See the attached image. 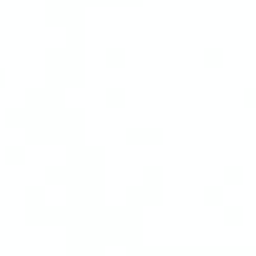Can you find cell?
<instances>
[{"label": "cell", "instance_id": "obj_21", "mask_svg": "<svg viewBox=\"0 0 256 256\" xmlns=\"http://www.w3.org/2000/svg\"><path fill=\"white\" fill-rule=\"evenodd\" d=\"M6 76H8L6 68H0V88H6Z\"/></svg>", "mask_w": 256, "mask_h": 256}, {"label": "cell", "instance_id": "obj_17", "mask_svg": "<svg viewBox=\"0 0 256 256\" xmlns=\"http://www.w3.org/2000/svg\"><path fill=\"white\" fill-rule=\"evenodd\" d=\"M241 176H244V171H241L238 166H226V168H224V181H226V184H231V186L241 184V181H244Z\"/></svg>", "mask_w": 256, "mask_h": 256}, {"label": "cell", "instance_id": "obj_12", "mask_svg": "<svg viewBox=\"0 0 256 256\" xmlns=\"http://www.w3.org/2000/svg\"><path fill=\"white\" fill-rule=\"evenodd\" d=\"M128 93H126V88H106V93H103V103H106V108H126V103H128V98H126Z\"/></svg>", "mask_w": 256, "mask_h": 256}, {"label": "cell", "instance_id": "obj_20", "mask_svg": "<svg viewBox=\"0 0 256 256\" xmlns=\"http://www.w3.org/2000/svg\"><path fill=\"white\" fill-rule=\"evenodd\" d=\"M246 106H256V90H246Z\"/></svg>", "mask_w": 256, "mask_h": 256}, {"label": "cell", "instance_id": "obj_8", "mask_svg": "<svg viewBox=\"0 0 256 256\" xmlns=\"http://www.w3.org/2000/svg\"><path fill=\"white\" fill-rule=\"evenodd\" d=\"M123 138L128 146H161L164 131L161 128H126Z\"/></svg>", "mask_w": 256, "mask_h": 256}, {"label": "cell", "instance_id": "obj_13", "mask_svg": "<svg viewBox=\"0 0 256 256\" xmlns=\"http://www.w3.org/2000/svg\"><path fill=\"white\" fill-rule=\"evenodd\" d=\"M126 56H128V50L123 46H108L106 48V66L108 68H123L126 66Z\"/></svg>", "mask_w": 256, "mask_h": 256}, {"label": "cell", "instance_id": "obj_15", "mask_svg": "<svg viewBox=\"0 0 256 256\" xmlns=\"http://www.w3.org/2000/svg\"><path fill=\"white\" fill-rule=\"evenodd\" d=\"M221 201H224L221 186H204V204L206 206H218Z\"/></svg>", "mask_w": 256, "mask_h": 256}, {"label": "cell", "instance_id": "obj_1", "mask_svg": "<svg viewBox=\"0 0 256 256\" xmlns=\"http://www.w3.org/2000/svg\"><path fill=\"white\" fill-rule=\"evenodd\" d=\"M28 146H73L86 144V108H63L48 118H30L26 128Z\"/></svg>", "mask_w": 256, "mask_h": 256}, {"label": "cell", "instance_id": "obj_16", "mask_svg": "<svg viewBox=\"0 0 256 256\" xmlns=\"http://www.w3.org/2000/svg\"><path fill=\"white\" fill-rule=\"evenodd\" d=\"M241 216H244L241 206H226V208H224V224H231V226H234V224H241V221H244Z\"/></svg>", "mask_w": 256, "mask_h": 256}, {"label": "cell", "instance_id": "obj_3", "mask_svg": "<svg viewBox=\"0 0 256 256\" xmlns=\"http://www.w3.org/2000/svg\"><path fill=\"white\" fill-rule=\"evenodd\" d=\"M66 168L70 178H106V146L73 144L66 148Z\"/></svg>", "mask_w": 256, "mask_h": 256}, {"label": "cell", "instance_id": "obj_7", "mask_svg": "<svg viewBox=\"0 0 256 256\" xmlns=\"http://www.w3.org/2000/svg\"><path fill=\"white\" fill-rule=\"evenodd\" d=\"M30 118H48L66 108V90L56 86H40V88H26V106Z\"/></svg>", "mask_w": 256, "mask_h": 256}, {"label": "cell", "instance_id": "obj_5", "mask_svg": "<svg viewBox=\"0 0 256 256\" xmlns=\"http://www.w3.org/2000/svg\"><path fill=\"white\" fill-rule=\"evenodd\" d=\"M86 13L83 0H46L48 26L66 28V36H86Z\"/></svg>", "mask_w": 256, "mask_h": 256}, {"label": "cell", "instance_id": "obj_6", "mask_svg": "<svg viewBox=\"0 0 256 256\" xmlns=\"http://www.w3.org/2000/svg\"><path fill=\"white\" fill-rule=\"evenodd\" d=\"M144 184L126 188V204L128 206H161L164 204V166H144L141 171Z\"/></svg>", "mask_w": 256, "mask_h": 256}, {"label": "cell", "instance_id": "obj_14", "mask_svg": "<svg viewBox=\"0 0 256 256\" xmlns=\"http://www.w3.org/2000/svg\"><path fill=\"white\" fill-rule=\"evenodd\" d=\"M3 158H6L8 166H26V161H28V158H26V146H18V144L6 146Z\"/></svg>", "mask_w": 256, "mask_h": 256}, {"label": "cell", "instance_id": "obj_19", "mask_svg": "<svg viewBox=\"0 0 256 256\" xmlns=\"http://www.w3.org/2000/svg\"><path fill=\"white\" fill-rule=\"evenodd\" d=\"M83 3L90 8V6H134V3H141V0H83Z\"/></svg>", "mask_w": 256, "mask_h": 256}, {"label": "cell", "instance_id": "obj_4", "mask_svg": "<svg viewBox=\"0 0 256 256\" xmlns=\"http://www.w3.org/2000/svg\"><path fill=\"white\" fill-rule=\"evenodd\" d=\"M70 211L46 201V186H26V224L28 226H68Z\"/></svg>", "mask_w": 256, "mask_h": 256}, {"label": "cell", "instance_id": "obj_18", "mask_svg": "<svg viewBox=\"0 0 256 256\" xmlns=\"http://www.w3.org/2000/svg\"><path fill=\"white\" fill-rule=\"evenodd\" d=\"M221 56H224V50L221 48H204V58H206V66H221Z\"/></svg>", "mask_w": 256, "mask_h": 256}, {"label": "cell", "instance_id": "obj_10", "mask_svg": "<svg viewBox=\"0 0 256 256\" xmlns=\"http://www.w3.org/2000/svg\"><path fill=\"white\" fill-rule=\"evenodd\" d=\"M3 118H6V128H23L26 131L30 123V116L26 108H6Z\"/></svg>", "mask_w": 256, "mask_h": 256}, {"label": "cell", "instance_id": "obj_2", "mask_svg": "<svg viewBox=\"0 0 256 256\" xmlns=\"http://www.w3.org/2000/svg\"><path fill=\"white\" fill-rule=\"evenodd\" d=\"M46 83L56 88H86V46L63 43L46 48Z\"/></svg>", "mask_w": 256, "mask_h": 256}, {"label": "cell", "instance_id": "obj_9", "mask_svg": "<svg viewBox=\"0 0 256 256\" xmlns=\"http://www.w3.org/2000/svg\"><path fill=\"white\" fill-rule=\"evenodd\" d=\"M66 256H106V246L96 241L66 238Z\"/></svg>", "mask_w": 256, "mask_h": 256}, {"label": "cell", "instance_id": "obj_11", "mask_svg": "<svg viewBox=\"0 0 256 256\" xmlns=\"http://www.w3.org/2000/svg\"><path fill=\"white\" fill-rule=\"evenodd\" d=\"M68 181H70V171L66 168V164H60V166H48L46 168V186H68Z\"/></svg>", "mask_w": 256, "mask_h": 256}]
</instances>
